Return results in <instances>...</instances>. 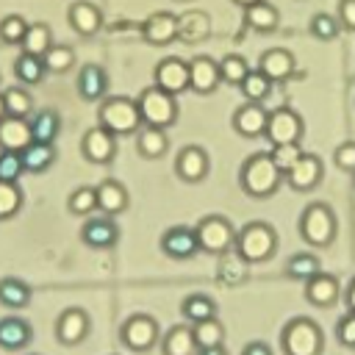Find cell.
I'll use <instances>...</instances> for the list:
<instances>
[{
    "mask_svg": "<svg viewBox=\"0 0 355 355\" xmlns=\"http://www.w3.org/2000/svg\"><path fill=\"white\" fill-rule=\"evenodd\" d=\"M239 183H241L244 194H250L252 200H266V197H272L280 189L283 172L275 166V161L269 158V153H255V155H250L241 164Z\"/></svg>",
    "mask_w": 355,
    "mask_h": 355,
    "instance_id": "cell-1",
    "label": "cell"
},
{
    "mask_svg": "<svg viewBox=\"0 0 355 355\" xmlns=\"http://www.w3.org/2000/svg\"><path fill=\"white\" fill-rule=\"evenodd\" d=\"M97 125L105 128L114 136H133V133L141 130L144 122H141V114H139L136 100H130L125 94H114V97L100 100Z\"/></svg>",
    "mask_w": 355,
    "mask_h": 355,
    "instance_id": "cell-2",
    "label": "cell"
},
{
    "mask_svg": "<svg viewBox=\"0 0 355 355\" xmlns=\"http://www.w3.org/2000/svg\"><path fill=\"white\" fill-rule=\"evenodd\" d=\"M233 250L252 266V263H263L275 255L277 250V233L269 222H247L241 230H236V244Z\"/></svg>",
    "mask_w": 355,
    "mask_h": 355,
    "instance_id": "cell-3",
    "label": "cell"
},
{
    "mask_svg": "<svg viewBox=\"0 0 355 355\" xmlns=\"http://www.w3.org/2000/svg\"><path fill=\"white\" fill-rule=\"evenodd\" d=\"M322 347H324L322 327L308 316L291 319L280 333L283 355H322Z\"/></svg>",
    "mask_w": 355,
    "mask_h": 355,
    "instance_id": "cell-4",
    "label": "cell"
},
{
    "mask_svg": "<svg viewBox=\"0 0 355 355\" xmlns=\"http://www.w3.org/2000/svg\"><path fill=\"white\" fill-rule=\"evenodd\" d=\"M136 105H139V114H141V122L147 128H172L178 122V100L175 94L158 89V86H150L144 89L139 97H136Z\"/></svg>",
    "mask_w": 355,
    "mask_h": 355,
    "instance_id": "cell-5",
    "label": "cell"
},
{
    "mask_svg": "<svg viewBox=\"0 0 355 355\" xmlns=\"http://www.w3.org/2000/svg\"><path fill=\"white\" fill-rule=\"evenodd\" d=\"M194 233H197L200 250L208 252V255H225V252H230L233 244H236V227H233L230 219L222 216V214H208V216H202V219L194 225Z\"/></svg>",
    "mask_w": 355,
    "mask_h": 355,
    "instance_id": "cell-6",
    "label": "cell"
},
{
    "mask_svg": "<svg viewBox=\"0 0 355 355\" xmlns=\"http://www.w3.org/2000/svg\"><path fill=\"white\" fill-rule=\"evenodd\" d=\"M300 236L311 247H330L336 239V216L324 202L305 205L300 216Z\"/></svg>",
    "mask_w": 355,
    "mask_h": 355,
    "instance_id": "cell-7",
    "label": "cell"
},
{
    "mask_svg": "<svg viewBox=\"0 0 355 355\" xmlns=\"http://www.w3.org/2000/svg\"><path fill=\"white\" fill-rule=\"evenodd\" d=\"M161 338V327L150 313H133L119 327V341L130 352H150Z\"/></svg>",
    "mask_w": 355,
    "mask_h": 355,
    "instance_id": "cell-8",
    "label": "cell"
},
{
    "mask_svg": "<svg viewBox=\"0 0 355 355\" xmlns=\"http://www.w3.org/2000/svg\"><path fill=\"white\" fill-rule=\"evenodd\" d=\"M302 116L294 111V108H275L269 111V122H266V130L263 136L269 139V144H300L302 139Z\"/></svg>",
    "mask_w": 355,
    "mask_h": 355,
    "instance_id": "cell-9",
    "label": "cell"
},
{
    "mask_svg": "<svg viewBox=\"0 0 355 355\" xmlns=\"http://www.w3.org/2000/svg\"><path fill=\"white\" fill-rule=\"evenodd\" d=\"M92 330V319L83 308H67L55 319V341L61 347H78Z\"/></svg>",
    "mask_w": 355,
    "mask_h": 355,
    "instance_id": "cell-10",
    "label": "cell"
},
{
    "mask_svg": "<svg viewBox=\"0 0 355 355\" xmlns=\"http://www.w3.org/2000/svg\"><path fill=\"white\" fill-rule=\"evenodd\" d=\"M153 80H155L158 89H164V92L178 97L180 92L189 89V61H183L178 55L161 58L155 64V69H153Z\"/></svg>",
    "mask_w": 355,
    "mask_h": 355,
    "instance_id": "cell-11",
    "label": "cell"
},
{
    "mask_svg": "<svg viewBox=\"0 0 355 355\" xmlns=\"http://www.w3.org/2000/svg\"><path fill=\"white\" fill-rule=\"evenodd\" d=\"M80 153H83V158L89 161V164H111L114 161V155H116V136L114 133H108L105 128H100V125H94V128H89L86 133H83V139H80Z\"/></svg>",
    "mask_w": 355,
    "mask_h": 355,
    "instance_id": "cell-12",
    "label": "cell"
},
{
    "mask_svg": "<svg viewBox=\"0 0 355 355\" xmlns=\"http://www.w3.org/2000/svg\"><path fill=\"white\" fill-rule=\"evenodd\" d=\"M80 241L92 250H108L119 241V225L114 222V216H86V222L80 225Z\"/></svg>",
    "mask_w": 355,
    "mask_h": 355,
    "instance_id": "cell-13",
    "label": "cell"
},
{
    "mask_svg": "<svg viewBox=\"0 0 355 355\" xmlns=\"http://www.w3.org/2000/svg\"><path fill=\"white\" fill-rule=\"evenodd\" d=\"M161 252L172 261H189L200 252V241H197V233L194 227H186V225H175L169 227L164 236H161Z\"/></svg>",
    "mask_w": 355,
    "mask_h": 355,
    "instance_id": "cell-14",
    "label": "cell"
},
{
    "mask_svg": "<svg viewBox=\"0 0 355 355\" xmlns=\"http://www.w3.org/2000/svg\"><path fill=\"white\" fill-rule=\"evenodd\" d=\"M208 169H211V161H208V153L197 144H186L178 155H175V172L180 180L186 183H200L208 178Z\"/></svg>",
    "mask_w": 355,
    "mask_h": 355,
    "instance_id": "cell-15",
    "label": "cell"
},
{
    "mask_svg": "<svg viewBox=\"0 0 355 355\" xmlns=\"http://www.w3.org/2000/svg\"><path fill=\"white\" fill-rule=\"evenodd\" d=\"M322 175H324V166L319 161V155L313 153H302L300 161L283 175V180H288V186L294 191H311L322 183Z\"/></svg>",
    "mask_w": 355,
    "mask_h": 355,
    "instance_id": "cell-16",
    "label": "cell"
},
{
    "mask_svg": "<svg viewBox=\"0 0 355 355\" xmlns=\"http://www.w3.org/2000/svg\"><path fill=\"white\" fill-rule=\"evenodd\" d=\"M222 83L219 78V61L211 55H194L189 61V89L197 94H211Z\"/></svg>",
    "mask_w": 355,
    "mask_h": 355,
    "instance_id": "cell-17",
    "label": "cell"
},
{
    "mask_svg": "<svg viewBox=\"0 0 355 355\" xmlns=\"http://www.w3.org/2000/svg\"><path fill=\"white\" fill-rule=\"evenodd\" d=\"M266 122H269V111L263 108V103H244L236 108L230 125L239 136L244 139H255V136H263L266 130Z\"/></svg>",
    "mask_w": 355,
    "mask_h": 355,
    "instance_id": "cell-18",
    "label": "cell"
},
{
    "mask_svg": "<svg viewBox=\"0 0 355 355\" xmlns=\"http://www.w3.org/2000/svg\"><path fill=\"white\" fill-rule=\"evenodd\" d=\"M141 39L153 47H164L178 39V17L169 11H155L141 22Z\"/></svg>",
    "mask_w": 355,
    "mask_h": 355,
    "instance_id": "cell-19",
    "label": "cell"
},
{
    "mask_svg": "<svg viewBox=\"0 0 355 355\" xmlns=\"http://www.w3.org/2000/svg\"><path fill=\"white\" fill-rule=\"evenodd\" d=\"M67 22L78 36H94L103 28V11L89 0H75L67 11Z\"/></svg>",
    "mask_w": 355,
    "mask_h": 355,
    "instance_id": "cell-20",
    "label": "cell"
},
{
    "mask_svg": "<svg viewBox=\"0 0 355 355\" xmlns=\"http://www.w3.org/2000/svg\"><path fill=\"white\" fill-rule=\"evenodd\" d=\"M78 94L86 103H100L108 97V75L100 64H86L78 72Z\"/></svg>",
    "mask_w": 355,
    "mask_h": 355,
    "instance_id": "cell-21",
    "label": "cell"
},
{
    "mask_svg": "<svg viewBox=\"0 0 355 355\" xmlns=\"http://www.w3.org/2000/svg\"><path fill=\"white\" fill-rule=\"evenodd\" d=\"M33 338V327L28 319L22 316H6L0 319V349L6 352H19L31 344Z\"/></svg>",
    "mask_w": 355,
    "mask_h": 355,
    "instance_id": "cell-22",
    "label": "cell"
},
{
    "mask_svg": "<svg viewBox=\"0 0 355 355\" xmlns=\"http://www.w3.org/2000/svg\"><path fill=\"white\" fill-rule=\"evenodd\" d=\"M258 69L272 80V83H280V80H288L294 75V55L283 47H269L261 53L258 58Z\"/></svg>",
    "mask_w": 355,
    "mask_h": 355,
    "instance_id": "cell-23",
    "label": "cell"
},
{
    "mask_svg": "<svg viewBox=\"0 0 355 355\" xmlns=\"http://www.w3.org/2000/svg\"><path fill=\"white\" fill-rule=\"evenodd\" d=\"M97 191V211L105 216H119L128 208V189L119 180H103L94 186Z\"/></svg>",
    "mask_w": 355,
    "mask_h": 355,
    "instance_id": "cell-24",
    "label": "cell"
},
{
    "mask_svg": "<svg viewBox=\"0 0 355 355\" xmlns=\"http://www.w3.org/2000/svg\"><path fill=\"white\" fill-rule=\"evenodd\" d=\"M31 141H33V136H31L28 119H19V116H3L0 119V150L22 153Z\"/></svg>",
    "mask_w": 355,
    "mask_h": 355,
    "instance_id": "cell-25",
    "label": "cell"
},
{
    "mask_svg": "<svg viewBox=\"0 0 355 355\" xmlns=\"http://www.w3.org/2000/svg\"><path fill=\"white\" fill-rule=\"evenodd\" d=\"M305 300L316 308H330L338 300V280L327 272L313 275L311 280H305Z\"/></svg>",
    "mask_w": 355,
    "mask_h": 355,
    "instance_id": "cell-26",
    "label": "cell"
},
{
    "mask_svg": "<svg viewBox=\"0 0 355 355\" xmlns=\"http://www.w3.org/2000/svg\"><path fill=\"white\" fill-rule=\"evenodd\" d=\"M28 125H31L33 141H42V144H55V139L61 133V116L53 108H42V111L31 114Z\"/></svg>",
    "mask_w": 355,
    "mask_h": 355,
    "instance_id": "cell-27",
    "label": "cell"
},
{
    "mask_svg": "<svg viewBox=\"0 0 355 355\" xmlns=\"http://www.w3.org/2000/svg\"><path fill=\"white\" fill-rule=\"evenodd\" d=\"M211 33V19L202 11H186L178 17V39L186 44H197L202 39H208Z\"/></svg>",
    "mask_w": 355,
    "mask_h": 355,
    "instance_id": "cell-28",
    "label": "cell"
},
{
    "mask_svg": "<svg viewBox=\"0 0 355 355\" xmlns=\"http://www.w3.org/2000/svg\"><path fill=\"white\" fill-rule=\"evenodd\" d=\"M161 355H197L191 324H175L161 338Z\"/></svg>",
    "mask_w": 355,
    "mask_h": 355,
    "instance_id": "cell-29",
    "label": "cell"
},
{
    "mask_svg": "<svg viewBox=\"0 0 355 355\" xmlns=\"http://www.w3.org/2000/svg\"><path fill=\"white\" fill-rule=\"evenodd\" d=\"M219 258V266H216V280L222 283V286H227V288H236V286H241L244 280H247V261L236 252V250H230V252H225V255H216Z\"/></svg>",
    "mask_w": 355,
    "mask_h": 355,
    "instance_id": "cell-30",
    "label": "cell"
},
{
    "mask_svg": "<svg viewBox=\"0 0 355 355\" xmlns=\"http://www.w3.org/2000/svg\"><path fill=\"white\" fill-rule=\"evenodd\" d=\"M136 150H139L141 158H161V155H166V150H169L166 130L141 125V130L136 133Z\"/></svg>",
    "mask_w": 355,
    "mask_h": 355,
    "instance_id": "cell-31",
    "label": "cell"
},
{
    "mask_svg": "<svg viewBox=\"0 0 355 355\" xmlns=\"http://www.w3.org/2000/svg\"><path fill=\"white\" fill-rule=\"evenodd\" d=\"M31 286L19 277H3L0 280V305L8 308V311H19V308H28L31 305Z\"/></svg>",
    "mask_w": 355,
    "mask_h": 355,
    "instance_id": "cell-32",
    "label": "cell"
},
{
    "mask_svg": "<svg viewBox=\"0 0 355 355\" xmlns=\"http://www.w3.org/2000/svg\"><path fill=\"white\" fill-rule=\"evenodd\" d=\"M22 164H25V172L42 175L55 164V147L53 144H42V141H31L22 150Z\"/></svg>",
    "mask_w": 355,
    "mask_h": 355,
    "instance_id": "cell-33",
    "label": "cell"
},
{
    "mask_svg": "<svg viewBox=\"0 0 355 355\" xmlns=\"http://www.w3.org/2000/svg\"><path fill=\"white\" fill-rule=\"evenodd\" d=\"M244 22L258 33H272L277 28V22H280V14H277V8L272 3L261 0V3H255L250 8H244Z\"/></svg>",
    "mask_w": 355,
    "mask_h": 355,
    "instance_id": "cell-34",
    "label": "cell"
},
{
    "mask_svg": "<svg viewBox=\"0 0 355 355\" xmlns=\"http://www.w3.org/2000/svg\"><path fill=\"white\" fill-rule=\"evenodd\" d=\"M44 75H47V69H44L42 55L19 53V55L14 58V78H17L22 86H36V83L44 80Z\"/></svg>",
    "mask_w": 355,
    "mask_h": 355,
    "instance_id": "cell-35",
    "label": "cell"
},
{
    "mask_svg": "<svg viewBox=\"0 0 355 355\" xmlns=\"http://www.w3.org/2000/svg\"><path fill=\"white\" fill-rule=\"evenodd\" d=\"M3 94V105H6V116H19V119H28L33 114V97L31 92L17 83V86H8L0 92Z\"/></svg>",
    "mask_w": 355,
    "mask_h": 355,
    "instance_id": "cell-36",
    "label": "cell"
},
{
    "mask_svg": "<svg viewBox=\"0 0 355 355\" xmlns=\"http://www.w3.org/2000/svg\"><path fill=\"white\" fill-rule=\"evenodd\" d=\"M180 313L189 324H197V322H205V319H216V302L214 297L208 294H189L180 305Z\"/></svg>",
    "mask_w": 355,
    "mask_h": 355,
    "instance_id": "cell-37",
    "label": "cell"
},
{
    "mask_svg": "<svg viewBox=\"0 0 355 355\" xmlns=\"http://www.w3.org/2000/svg\"><path fill=\"white\" fill-rule=\"evenodd\" d=\"M53 44V31L47 22H28V31L19 42L22 53H31V55H44L47 47Z\"/></svg>",
    "mask_w": 355,
    "mask_h": 355,
    "instance_id": "cell-38",
    "label": "cell"
},
{
    "mask_svg": "<svg viewBox=\"0 0 355 355\" xmlns=\"http://www.w3.org/2000/svg\"><path fill=\"white\" fill-rule=\"evenodd\" d=\"M239 92L244 94L247 103H263L272 94V80L261 69H250L247 78L239 83Z\"/></svg>",
    "mask_w": 355,
    "mask_h": 355,
    "instance_id": "cell-39",
    "label": "cell"
},
{
    "mask_svg": "<svg viewBox=\"0 0 355 355\" xmlns=\"http://www.w3.org/2000/svg\"><path fill=\"white\" fill-rule=\"evenodd\" d=\"M191 333H194L197 349H208V347H222L225 344V324L219 319L197 322V324H191Z\"/></svg>",
    "mask_w": 355,
    "mask_h": 355,
    "instance_id": "cell-40",
    "label": "cell"
},
{
    "mask_svg": "<svg viewBox=\"0 0 355 355\" xmlns=\"http://www.w3.org/2000/svg\"><path fill=\"white\" fill-rule=\"evenodd\" d=\"M322 272V263H319V258L316 255H311V252H297V255H291L288 258V263H286V275L291 277V280H311L313 275H319Z\"/></svg>",
    "mask_w": 355,
    "mask_h": 355,
    "instance_id": "cell-41",
    "label": "cell"
},
{
    "mask_svg": "<svg viewBox=\"0 0 355 355\" xmlns=\"http://www.w3.org/2000/svg\"><path fill=\"white\" fill-rule=\"evenodd\" d=\"M67 208H69L72 216H92L97 211V191H94V186H78L67 197Z\"/></svg>",
    "mask_w": 355,
    "mask_h": 355,
    "instance_id": "cell-42",
    "label": "cell"
},
{
    "mask_svg": "<svg viewBox=\"0 0 355 355\" xmlns=\"http://www.w3.org/2000/svg\"><path fill=\"white\" fill-rule=\"evenodd\" d=\"M42 61H44V69L47 72H55V75H61V72H67L72 64H75V50L69 47V44H50L47 47V53L42 55Z\"/></svg>",
    "mask_w": 355,
    "mask_h": 355,
    "instance_id": "cell-43",
    "label": "cell"
},
{
    "mask_svg": "<svg viewBox=\"0 0 355 355\" xmlns=\"http://www.w3.org/2000/svg\"><path fill=\"white\" fill-rule=\"evenodd\" d=\"M247 72H250V64H247V58L239 55V53H227V55L219 61V78H222V83L239 86V83L247 78Z\"/></svg>",
    "mask_w": 355,
    "mask_h": 355,
    "instance_id": "cell-44",
    "label": "cell"
},
{
    "mask_svg": "<svg viewBox=\"0 0 355 355\" xmlns=\"http://www.w3.org/2000/svg\"><path fill=\"white\" fill-rule=\"evenodd\" d=\"M22 208V189L17 183L0 180V222L17 216Z\"/></svg>",
    "mask_w": 355,
    "mask_h": 355,
    "instance_id": "cell-45",
    "label": "cell"
},
{
    "mask_svg": "<svg viewBox=\"0 0 355 355\" xmlns=\"http://www.w3.org/2000/svg\"><path fill=\"white\" fill-rule=\"evenodd\" d=\"M28 31V19L19 14H6L0 19V42L3 44H19Z\"/></svg>",
    "mask_w": 355,
    "mask_h": 355,
    "instance_id": "cell-46",
    "label": "cell"
},
{
    "mask_svg": "<svg viewBox=\"0 0 355 355\" xmlns=\"http://www.w3.org/2000/svg\"><path fill=\"white\" fill-rule=\"evenodd\" d=\"M338 31H341L338 17L324 14V11H319V14H313V17H311V33H313L316 39H322V42L336 39V36H338Z\"/></svg>",
    "mask_w": 355,
    "mask_h": 355,
    "instance_id": "cell-47",
    "label": "cell"
},
{
    "mask_svg": "<svg viewBox=\"0 0 355 355\" xmlns=\"http://www.w3.org/2000/svg\"><path fill=\"white\" fill-rule=\"evenodd\" d=\"M25 172V164H22V153H11V150H0V180H8V183H17Z\"/></svg>",
    "mask_w": 355,
    "mask_h": 355,
    "instance_id": "cell-48",
    "label": "cell"
},
{
    "mask_svg": "<svg viewBox=\"0 0 355 355\" xmlns=\"http://www.w3.org/2000/svg\"><path fill=\"white\" fill-rule=\"evenodd\" d=\"M300 155H302L300 144H275V147L269 150V158L275 161V166H277L283 175L300 161Z\"/></svg>",
    "mask_w": 355,
    "mask_h": 355,
    "instance_id": "cell-49",
    "label": "cell"
},
{
    "mask_svg": "<svg viewBox=\"0 0 355 355\" xmlns=\"http://www.w3.org/2000/svg\"><path fill=\"white\" fill-rule=\"evenodd\" d=\"M336 338L341 347L355 349V311H347L338 322H336Z\"/></svg>",
    "mask_w": 355,
    "mask_h": 355,
    "instance_id": "cell-50",
    "label": "cell"
},
{
    "mask_svg": "<svg viewBox=\"0 0 355 355\" xmlns=\"http://www.w3.org/2000/svg\"><path fill=\"white\" fill-rule=\"evenodd\" d=\"M333 161L341 172L347 175H355V141H341L333 153Z\"/></svg>",
    "mask_w": 355,
    "mask_h": 355,
    "instance_id": "cell-51",
    "label": "cell"
},
{
    "mask_svg": "<svg viewBox=\"0 0 355 355\" xmlns=\"http://www.w3.org/2000/svg\"><path fill=\"white\" fill-rule=\"evenodd\" d=\"M338 22L347 31H355V0H341L338 3Z\"/></svg>",
    "mask_w": 355,
    "mask_h": 355,
    "instance_id": "cell-52",
    "label": "cell"
},
{
    "mask_svg": "<svg viewBox=\"0 0 355 355\" xmlns=\"http://www.w3.org/2000/svg\"><path fill=\"white\" fill-rule=\"evenodd\" d=\"M241 355H272V347L263 344V341H250V344L241 349Z\"/></svg>",
    "mask_w": 355,
    "mask_h": 355,
    "instance_id": "cell-53",
    "label": "cell"
},
{
    "mask_svg": "<svg viewBox=\"0 0 355 355\" xmlns=\"http://www.w3.org/2000/svg\"><path fill=\"white\" fill-rule=\"evenodd\" d=\"M344 302H347V311H355V277H352V280H349V286H347Z\"/></svg>",
    "mask_w": 355,
    "mask_h": 355,
    "instance_id": "cell-54",
    "label": "cell"
},
{
    "mask_svg": "<svg viewBox=\"0 0 355 355\" xmlns=\"http://www.w3.org/2000/svg\"><path fill=\"white\" fill-rule=\"evenodd\" d=\"M197 355H227L225 347H208V349H197Z\"/></svg>",
    "mask_w": 355,
    "mask_h": 355,
    "instance_id": "cell-55",
    "label": "cell"
},
{
    "mask_svg": "<svg viewBox=\"0 0 355 355\" xmlns=\"http://www.w3.org/2000/svg\"><path fill=\"white\" fill-rule=\"evenodd\" d=\"M236 6H241V8H250V6H255V3H261V0H233Z\"/></svg>",
    "mask_w": 355,
    "mask_h": 355,
    "instance_id": "cell-56",
    "label": "cell"
},
{
    "mask_svg": "<svg viewBox=\"0 0 355 355\" xmlns=\"http://www.w3.org/2000/svg\"><path fill=\"white\" fill-rule=\"evenodd\" d=\"M6 116V105H3V94H0V119Z\"/></svg>",
    "mask_w": 355,
    "mask_h": 355,
    "instance_id": "cell-57",
    "label": "cell"
},
{
    "mask_svg": "<svg viewBox=\"0 0 355 355\" xmlns=\"http://www.w3.org/2000/svg\"><path fill=\"white\" fill-rule=\"evenodd\" d=\"M352 178H355V175H352Z\"/></svg>",
    "mask_w": 355,
    "mask_h": 355,
    "instance_id": "cell-58",
    "label": "cell"
}]
</instances>
